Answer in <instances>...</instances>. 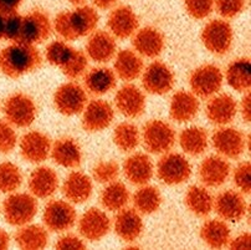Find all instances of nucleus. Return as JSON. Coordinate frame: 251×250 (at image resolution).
Returning <instances> with one entry per match:
<instances>
[{
	"mask_svg": "<svg viewBox=\"0 0 251 250\" xmlns=\"http://www.w3.org/2000/svg\"><path fill=\"white\" fill-rule=\"evenodd\" d=\"M55 109L64 116L71 117L81 113L87 105V92L78 83H66L53 93Z\"/></svg>",
	"mask_w": 251,
	"mask_h": 250,
	"instance_id": "nucleus-8",
	"label": "nucleus"
},
{
	"mask_svg": "<svg viewBox=\"0 0 251 250\" xmlns=\"http://www.w3.org/2000/svg\"><path fill=\"white\" fill-rule=\"evenodd\" d=\"M214 209L218 216L226 222H239L248 213V203L241 193L236 191H224L214 199Z\"/></svg>",
	"mask_w": 251,
	"mask_h": 250,
	"instance_id": "nucleus-15",
	"label": "nucleus"
},
{
	"mask_svg": "<svg viewBox=\"0 0 251 250\" xmlns=\"http://www.w3.org/2000/svg\"><path fill=\"white\" fill-rule=\"evenodd\" d=\"M100 16L92 6L80 5L74 10L61 11L53 19L52 29L64 41H75L96 30Z\"/></svg>",
	"mask_w": 251,
	"mask_h": 250,
	"instance_id": "nucleus-1",
	"label": "nucleus"
},
{
	"mask_svg": "<svg viewBox=\"0 0 251 250\" xmlns=\"http://www.w3.org/2000/svg\"><path fill=\"white\" fill-rule=\"evenodd\" d=\"M117 54V44L111 32L99 30L94 31L86 43V55L95 62L106 64Z\"/></svg>",
	"mask_w": 251,
	"mask_h": 250,
	"instance_id": "nucleus-21",
	"label": "nucleus"
},
{
	"mask_svg": "<svg viewBox=\"0 0 251 250\" xmlns=\"http://www.w3.org/2000/svg\"><path fill=\"white\" fill-rule=\"evenodd\" d=\"M15 243L22 249L39 250L49 244V234L44 226L38 224H25L15 233Z\"/></svg>",
	"mask_w": 251,
	"mask_h": 250,
	"instance_id": "nucleus-33",
	"label": "nucleus"
},
{
	"mask_svg": "<svg viewBox=\"0 0 251 250\" xmlns=\"http://www.w3.org/2000/svg\"><path fill=\"white\" fill-rule=\"evenodd\" d=\"M107 27L113 37L125 40L133 36L134 32L138 30V16L129 6L120 5L110 13L107 19Z\"/></svg>",
	"mask_w": 251,
	"mask_h": 250,
	"instance_id": "nucleus-19",
	"label": "nucleus"
},
{
	"mask_svg": "<svg viewBox=\"0 0 251 250\" xmlns=\"http://www.w3.org/2000/svg\"><path fill=\"white\" fill-rule=\"evenodd\" d=\"M52 32V23L48 14L34 10L23 16V29L19 43L27 45H39L50 37Z\"/></svg>",
	"mask_w": 251,
	"mask_h": 250,
	"instance_id": "nucleus-10",
	"label": "nucleus"
},
{
	"mask_svg": "<svg viewBox=\"0 0 251 250\" xmlns=\"http://www.w3.org/2000/svg\"><path fill=\"white\" fill-rule=\"evenodd\" d=\"M178 139L183 151L193 157L203 155L208 148V132L199 126L184 128L179 135Z\"/></svg>",
	"mask_w": 251,
	"mask_h": 250,
	"instance_id": "nucleus-35",
	"label": "nucleus"
},
{
	"mask_svg": "<svg viewBox=\"0 0 251 250\" xmlns=\"http://www.w3.org/2000/svg\"><path fill=\"white\" fill-rule=\"evenodd\" d=\"M50 156L53 162L64 168H77L82 162L80 144L70 137H62L53 142Z\"/></svg>",
	"mask_w": 251,
	"mask_h": 250,
	"instance_id": "nucleus-27",
	"label": "nucleus"
},
{
	"mask_svg": "<svg viewBox=\"0 0 251 250\" xmlns=\"http://www.w3.org/2000/svg\"><path fill=\"white\" fill-rule=\"evenodd\" d=\"M70 4H73V5H76V6H80V5H83V4L86 3V0H67Z\"/></svg>",
	"mask_w": 251,
	"mask_h": 250,
	"instance_id": "nucleus-56",
	"label": "nucleus"
},
{
	"mask_svg": "<svg viewBox=\"0 0 251 250\" xmlns=\"http://www.w3.org/2000/svg\"><path fill=\"white\" fill-rule=\"evenodd\" d=\"M251 96L250 92H246V95L244 96L243 100L240 102V112H241V117L245 121L246 123L250 122L251 118Z\"/></svg>",
	"mask_w": 251,
	"mask_h": 250,
	"instance_id": "nucleus-52",
	"label": "nucleus"
},
{
	"mask_svg": "<svg viewBox=\"0 0 251 250\" xmlns=\"http://www.w3.org/2000/svg\"><path fill=\"white\" fill-rule=\"evenodd\" d=\"M43 221L51 232H66L75 224L76 210L69 202L60 199L50 200L44 209Z\"/></svg>",
	"mask_w": 251,
	"mask_h": 250,
	"instance_id": "nucleus-12",
	"label": "nucleus"
},
{
	"mask_svg": "<svg viewBox=\"0 0 251 250\" xmlns=\"http://www.w3.org/2000/svg\"><path fill=\"white\" fill-rule=\"evenodd\" d=\"M118 0H94V4L97 8L106 10V9H111L117 4Z\"/></svg>",
	"mask_w": 251,
	"mask_h": 250,
	"instance_id": "nucleus-53",
	"label": "nucleus"
},
{
	"mask_svg": "<svg viewBox=\"0 0 251 250\" xmlns=\"http://www.w3.org/2000/svg\"><path fill=\"white\" fill-rule=\"evenodd\" d=\"M238 102L229 93H219L210 97L205 107L208 120L215 126H226L238 113Z\"/></svg>",
	"mask_w": 251,
	"mask_h": 250,
	"instance_id": "nucleus-18",
	"label": "nucleus"
},
{
	"mask_svg": "<svg viewBox=\"0 0 251 250\" xmlns=\"http://www.w3.org/2000/svg\"><path fill=\"white\" fill-rule=\"evenodd\" d=\"M100 199H101V204L107 210L118 212L128 204L129 192L125 184L113 181L107 184L106 188L102 191Z\"/></svg>",
	"mask_w": 251,
	"mask_h": 250,
	"instance_id": "nucleus-38",
	"label": "nucleus"
},
{
	"mask_svg": "<svg viewBox=\"0 0 251 250\" xmlns=\"http://www.w3.org/2000/svg\"><path fill=\"white\" fill-rule=\"evenodd\" d=\"M231 249H250L251 248V235L250 233H243L234 239H230L229 245Z\"/></svg>",
	"mask_w": 251,
	"mask_h": 250,
	"instance_id": "nucleus-50",
	"label": "nucleus"
},
{
	"mask_svg": "<svg viewBox=\"0 0 251 250\" xmlns=\"http://www.w3.org/2000/svg\"><path fill=\"white\" fill-rule=\"evenodd\" d=\"M117 85L115 71L108 67H95L85 74V90L95 96H102L111 92Z\"/></svg>",
	"mask_w": 251,
	"mask_h": 250,
	"instance_id": "nucleus-30",
	"label": "nucleus"
},
{
	"mask_svg": "<svg viewBox=\"0 0 251 250\" xmlns=\"http://www.w3.org/2000/svg\"><path fill=\"white\" fill-rule=\"evenodd\" d=\"M184 202L190 213L201 218L208 217L214 209V198L205 187H190L185 193Z\"/></svg>",
	"mask_w": 251,
	"mask_h": 250,
	"instance_id": "nucleus-34",
	"label": "nucleus"
},
{
	"mask_svg": "<svg viewBox=\"0 0 251 250\" xmlns=\"http://www.w3.org/2000/svg\"><path fill=\"white\" fill-rule=\"evenodd\" d=\"M198 173L204 186L217 188L223 186L229 178L230 165L222 156H209L201 163Z\"/></svg>",
	"mask_w": 251,
	"mask_h": 250,
	"instance_id": "nucleus-23",
	"label": "nucleus"
},
{
	"mask_svg": "<svg viewBox=\"0 0 251 250\" xmlns=\"http://www.w3.org/2000/svg\"><path fill=\"white\" fill-rule=\"evenodd\" d=\"M75 49L71 48L66 41L64 40H55L50 43L46 48L45 57L46 61L55 67L61 69L65 62L70 59V56L73 55Z\"/></svg>",
	"mask_w": 251,
	"mask_h": 250,
	"instance_id": "nucleus-42",
	"label": "nucleus"
},
{
	"mask_svg": "<svg viewBox=\"0 0 251 250\" xmlns=\"http://www.w3.org/2000/svg\"><path fill=\"white\" fill-rule=\"evenodd\" d=\"M141 135L136 125L131 122H122L113 131V142L122 152H132L139 144Z\"/></svg>",
	"mask_w": 251,
	"mask_h": 250,
	"instance_id": "nucleus-39",
	"label": "nucleus"
},
{
	"mask_svg": "<svg viewBox=\"0 0 251 250\" xmlns=\"http://www.w3.org/2000/svg\"><path fill=\"white\" fill-rule=\"evenodd\" d=\"M201 238L208 247L213 249H220L229 245L231 234H230L229 225L224 221L210 219L201 226Z\"/></svg>",
	"mask_w": 251,
	"mask_h": 250,
	"instance_id": "nucleus-36",
	"label": "nucleus"
},
{
	"mask_svg": "<svg viewBox=\"0 0 251 250\" xmlns=\"http://www.w3.org/2000/svg\"><path fill=\"white\" fill-rule=\"evenodd\" d=\"M214 6L224 19H232L243 13L245 0H214Z\"/></svg>",
	"mask_w": 251,
	"mask_h": 250,
	"instance_id": "nucleus-48",
	"label": "nucleus"
},
{
	"mask_svg": "<svg viewBox=\"0 0 251 250\" xmlns=\"http://www.w3.org/2000/svg\"><path fill=\"white\" fill-rule=\"evenodd\" d=\"M43 65L41 53L34 45L13 43L0 50V71L9 79H19Z\"/></svg>",
	"mask_w": 251,
	"mask_h": 250,
	"instance_id": "nucleus-2",
	"label": "nucleus"
},
{
	"mask_svg": "<svg viewBox=\"0 0 251 250\" xmlns=\"http://www.w3.org/2000/svg\"><path fill=\"white\" fill-rule=\"evenodd\" d=\"M232 28L226 20L213 19L201 31V43L209 53L223 56L229 53L232 45Z\"/></svg>",
	"mask_w": 251,
	"mask_h": 250,
	"instance_id": "nucleus-7",
	"label": "nucleus"
},
{
	"mask_svg": "<svg viewBox=\"0 0 251 250\" xmlns=\"http://www.w3.org/2000/svg\"><path fill=\"white\" fill-rule=\"evenodd\" d=\"M224 81L222 70L214 64H205L197 67L190 74L189 85L192 92L198 99H210L220 91Z\"/></svg>",
	"mask_w": 251,
	"mask_h": 250,
	"instance_id": "nucleus-5",
	"label": "nucleus"
},
{
	"mask_svg": "<svg viewBox=\"0 0 251 250\" xmlns=\"http://www.w3.org/2000/svg\"><path fill=\"white\" fill-rule=\"evenodd\" d=\"M116 109L127 118H137L145 113L146 96L136 85H125L116 92Z\"/></svg>",
	"mask_w": 251,
	"mask_h": 250,
	"instance_id": "nucleus-17",
	"label": "nucleus"
},
{
	"mask_svg": "<svg viewBox=\"0 0 251 250\" xmlns=\"http://www.w3.org/2000/svg\"><path fill=\"white\" fill-rule=\"evenodd\" d=\"M110 229V218L99 208L88 209L78 221V232L81 237L88 242H99L108 234Z\"/></svg>",
	"mask_w": 251,
	"mask_h": 250,
	"instance_id": "nucleus-16",
	"label": "nucleus"
},
{
	"mask_svg": "<svg viewBox=\"0 0 251 250\" xmlns=\"http://www.w3.org/2000/svg\"><path fill=\"white\" fill-rule=\"evenodd\" d=\"M132 43L136 53L148 59H155L164 50L163 34L153 27H145L137 30Z\"/></svg>",
	"mask_w": 251,
	"mask_h": 250,
	"instance_id": "nucleus-22",
	"label": "nucleus"
},
{
	"mask_svg": "<svg viewBox=\"0 0 251 250\" xmlns=\"http://www.w3.org/2000/svg\"><path fill=\"white\" fill-rule=\"evenodd\" d=\"M234 182L239 191L244 194H250L251 189V166L249 161L239 163L234 170Z\"/></svg>",
	"mask_w": 251,
	"mask_h": 250,
	"instance_id": "nucleus-47",
	"label": "nucleus"
},
{
	"mask_svg": "<svg viewBox=\"0 0 251 250\" xmlns=\"http://www.w3.org/2000/svg\"><path fill=\"white\" fill-rule=\"evenodd\" d=\"M51 141L40 131H30L20 139V153L29 163H41L50 156Z\"/></svg>",
	"mask_w": 251,
	"mask_h": 250,
	"instance_id": "nucleus-20",
	"label": "nucleus"
},
{
	"mask_svg": "<svg viewBox=\"0 0 251 250\" xmlns=\"http://www.w3.org/2000/svg\"><path fill=\"white\" fill-rule=\"evenodd\" d=\"M134 209L141 214L150 216L155 213L162 204V194L157 187L141 186L133 194Z\"/></svg>",
	"mask_w": 251,
	"mask_h": 250,
	"instance_id": "nucleus-37",
	"label": "nucleus"
},
{
	"mask_svg": "<svg viewBox=\"0 0 251 250\" xmlns=\"http://www.w3.org/2000/svg\"><path fill=\"white\" fill-rule=\"evenodd\" d=\"M225 80L232 90L238 92H249L251 86V64L246 57L230 62L225 72Z\"/></svg>",
	"mask_w": 251,
	"mask_h": 250,
	"instance_id": "nucleus-32",
	"label": "nucleus"
},
{
	"mask_svg": "<svg viewBox=\"0 0 251 250\" xmlns=\"http://www.w3.org/2000/svg\"><path fill=\"white\" fill-rule=\"evenodd\" d=\"M10 247V237L3 229H0V250H5Z\"/></svg>",
	"mask_w": 251,
	"mask_h": 250,
	"instance_id": "nucleus-54",
	"label": "nucleus"
},
{
	"mask_svg": "<svg viewBox=\"0 0 251 250\" xmlns=\"http://www.w3.org/2000/svg\"><path fill=\"white\" fill-rule=\"evenodd\" d=\"M23 183V173L20 168L11 162L0 163V192L13 193Z\"/></svg>",
	"mask_w": 251,
	"mask_h": 250,
	"instance_id": "nucleus-40",
	"label": "nucleus"
},
{
	"mask_svg": "<svg viewBox=\"0 0 251 250\" xmlns=\"http://www.w3.org/2000/svg\"><path fill=\"white\" fill-rule=\"evenodd\" d=\"M154 167L153 162L145 153H134L123 163V173L129 183L134 186H145L152 179Z\"/></svg>",
	"mask_w": 251,
	"mask_h": 250,
	"instance_id": "nucleus-28",
	"label": "nucleus"
},
{
	"mask_svg": "<svg viewBox=\"0 0 251 250\" xmlns=\"http://www.w3.org/2000/svg\"><path fill=\"white\" fill-rule=\"evenodd\" d=\"M143 72V60L141 56L129 49L121 50L115 56V74L123 81H133Z\"/></svg>",
	"mask_w": 251,
	"mask_h": 250,
	"instance_id": "nucleus-31",
	"label": "nucleus"
},
{
	"mask_svg": "<svg viewBox=\"0 0 251 250\" xmlns=\"http://www.w3.org/2000/svg\"><path fill=\"white\" fill-rule=\"evenodd\" d=\"M184 6L189 16L201 20L211 14L214 9V0H184Z\"/></svg>",
	"mask_w": 251,
	"mask_h": 250,
	"instance_id": "nucleus-45",
	"label": "nucleus"
},
{
	"mask_svg": "<svg viewBox=\"0 0 251 250\" xmlns=\"http://www.w3.org/2000/svg\"><path fill=\"white\" fill-rule=\"evenodd\" d=\"M192 174L190 163L184 156L167 152L158 161L157 176L167 186H178L189 179Z\"/></svg>",
	"mask_w": 251,
	"mask_h": 250,
	"instance_id": "nucleus-9",
	"label": "nucleus"
},
{
	"mask_svg": "<svg viewBox=\"0 0 251 250\" xmlns=\"http://www.w3.org/2000/svg\"><path fill=\"white\" fill-rule=\"evenodd\" d=\"M246 141L244 133H241L238 128L234 127H220L214 132L213 146L219 156L224 158H239L244 153L246 148Z\"/></svg>",
	"mask_w": 251,
	"mask_h": 250,
	"instance_id": "nucleus-13",
	"label": "nucleus"
},
{
	"mask_svg": "<svg viewBox=\"0 0 251 250\" xmlns=\"http://www.w3.org/2000/svg\"><path fill=\"white\" fill-rule=\"evenodd\" d=\"M4 24H5V15L0 14V41L4 40Z\"/></svg>",
	"mask_w": 251,
	"mask_h": 250,
	"instance_id": "nucleus-55",
	"label": "nucleus"
},
{
	"mask_svg": "<svg viewBox=\"0 0 251 250\" xmlns=\"http://www.w3.org/2000/svg\"><path fill=\"white\" fill-rule=\"evenodd\" d=\"M3 111L5 121L11 126L26 128L34 123L38 114V107L34 100L26 93L16 92L5 100Z\"/></svg>",
	"mask_w": 251,
	"mask_h": 250,
	"instance_id": "nucleus-4",
	"label": "nucleus"
},
{
	"mask_svg": "<svg viewBox=\"0 0 251 250\" xmlns=\"http://www.w3.org/2000/svg\"><path fill=\"white\" fill-rule=\"evenodd\" d=\"M88 67V57L83 51L75 49L73 55L70 56V59L65 62L64 66L61 67V72L66 78L71 80H77L82 78L83 75L87 72Z\"/></svg>",
	"mask_w": 251,
	"mask_h": 250,
	"instance_id": "nucleus-41",
	"label": "nucleus"
},
{
	"mask_svg": "<svg viewBox=\"0 0 251 250\" xmlns=\"http://www.w3.org/2000/svg\"><path fill=\"white\" fill-rule=\"evenodd\" d=\"M142 74V85L151 95H166L173 88L174 74L164 62H151Z\"/></svg>",
	"mask_w": 251,
	"mask_h": 250,
	"instance_id": "nucleus-11",
	"label": "nucleus"
},
{
	"mask_svg": "<svg viewBox=\"0 0 251 250\" xmlns=\"http://www.w3.org/2000/svg\"><path fill=\"white\" fill-rule=\"evenodd\" d=\"M18 144V135L8 121H0V155H9Z\"/></svg>",
	"mask_w": 251,
	"mask_h": 250,
	"instance_id": "nucleus-44",
	"label": "nucleus"
},
{
	"mask_svg": "<svg viewBox=\"0 0 251 250\" xmlns=\"http://www.w3.org/2000/svg\"><path fill=\"white\" fill-rule=\"evenodd\" d=\"M38 200L31 193H10L3 204L6 223L13 226H23L30 223L38 214Z\"/></svg>",
	"mask_w": 251,
	"mask_h": 250,
	"instance_id": "nucleus-3",
	"label": "nucleus"
},
{
	"mask_svg": "<svg viewBox=\"0 0 251 250\" xmlns=\"http://www.w3.org/2000/svg\"><path fill=\"white\" fill-rule=\"evenodd\" d=\"M23 29V16L18 13L5 15L4 39L11 43H19Z\"/></svg>",
	"mask_w": 251,
	"mask_h": 250,
	"instance_id": "nucleus-46",
	"label": "nucleus"
},
{
	"mask_svg": "<svg viewBox=\"0 0 251 250\" xmlns=\"http://www.w3.org/2000/svg\"><path fill=\"white\" fill-rule=\"evenodd\" d=\"M82 127L86 132L96 133L110 127L115 117L112 106L104 100H92L83 109Z\"/></svg>",
	"mask_w": 251,
	"mask_h": 250,
	"instance_id": "nucleus-14",
	"label": "nucleus"
},
{
	"mask_svg": "<svg viewBox=\"0 0 251 250\" xmlns=\"http://www.w3.org/2000/svg\"><path fill=\"white\" fill-rule=\"evenodd\" d=\"M55 248L60 250H81L86 249V244L77 235L66 234L57 239Z\"/></svg>",
	"mask_w": 251,
	"mask_h": 250,
	"instance_id": "nucleus-49",
	"label": "nucleus"
},
{
	"mask_svg": "<svg viewBox=\"0 0 251 250\" xmlns=\"http://www.w3.org/2000/svg\"><path fill=\"white\" fill-rule=\"evenodd\" d=\"M176 143V131L168 122L162 120L148 121L143 128V144L153 155H164Z\"/></svg>",
	"mask_w": 251,
	"mask_h": 250,
	"instance_id": "nucleus-6",
	"label": "nucleus"
},
{
	"mask_svg": "<svg viewBox=\"0 0 251 250\" xmlns=\"http://www.w3.org/2000/svg\"><path fill=\"white\" fill-rule=\"evenodd\" d=\"M91 178L82 172L74 170L66 177L62 186V193L69 202L81 204L90 199L92 194Z\"/></svg>",
	"mask_w": 251,
	"mask_h": 250,
	"instance_id": "nucleus-29",
	"label": "nucleus"
},
{
	"mask_svg": "<svg viewBox=\"0 0 251 250\" xmlns=\"http://www.w3.org/2000/svg\"><path fill=\"white\" fill-rule=\"evenodd\" d=\"M115 232L123 242H136L143 232V221L141 213L133 208L125 207L118 210L115 219Z\"/></svg>",
	"mask_w": 251,
	"mask_h": 250,
	"instance_id": "nucleus-25",
	"label": "nucleus"
},
{
	"mask_svg": "<svg viewBox=\"0 0 251 250\" xmlns=\"http://www.w3.org/2000/svg\"><path fill=\"white\" fill-rule=\"evenodd\" d=\"M23 0H0V14L9 15L18 11L22 5Z\"/></svg>",
	"mask_w": 251,
	"mask_h": 250,
	"instance_id": "nucleus-51",
	"label": "nucleus"
},
{
	"mask_svg": "<svg viewBox=\"0 0 251 250\" xmlns=\"http://www.w3.org/2000/svg\"><path fill=\"white\" fill-rule=\"evenodd\" d=\"M27 186L30 193L35 198L46 199L56 193L59 188V177L50 167H38L30 174Z\"/></svg>",
	"mask_w": 251,
	"mask_h": 250,
	"instance_id": "nucleus-26",
	"label": "nucleus"
},
{
	"mask_svg": "<svg viewBox=\"0 0 251 250\" xmlns=\"http://www.w3.org/2000/svg\"><path fill=\"white\" fill-rule=\"evenodd\" d=\"M120 176V166L115 161H101L92 168V177L101 184H108Z\"/></svg>",
	"mask_w": 251,
	"mask_h": 250,
	"instance_id": "nucleus-43",
	"label": "nucleus"
},
{
	"mask_svg": "<svg viewBox=\"0 0 251 250\" xmlns=\"http://www.w3.org/2000/svg\"><path fill=\"white\" fill-rule=\"evenodd\" d=\"M198 97L189 91H178L173 95L169 104V116L176 123H187L198 114Z\"/></svg>",
	"mask_w": 251,
	"mask_h": 250,
	"instance_id": "nucleus-24",
	"label": "nucleus"
}]
</instances>
